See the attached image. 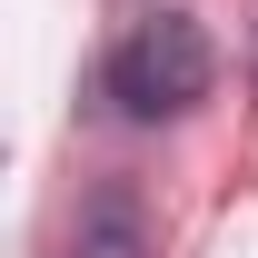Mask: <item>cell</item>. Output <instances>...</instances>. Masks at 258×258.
I'll return each instance as SVG.
<instances>
[{"instance_id":"6da1fadb","label":"cell","mask_w":258,"mask_h":258,"mask_svg":"<svg viewBox=\"0 0 258 258\" xmlns=\"http://www.w3.org/2000/svg\"><path fill=\"white\" fill-rule=\"evenodd\" d=\"M209 80H219V60H209V30L189 10H139L109 50V99L129 119H179L209 99Z\"/></svg>"},{"instance_id":"7a4b0ae2","label":"cell","mask_w":258,"mask_h":258,"mask_svg":"<svg viewBox=\"0 0 258 258\" xmlns=\"http://www.w3.org/2000/svg\"><path fill=\"white\" fill-rule=\"evenodd\" d=\"M70 258H149V219H139V199H129V189H99L90 209H80Z\"/></svg>"}]
</instances>
